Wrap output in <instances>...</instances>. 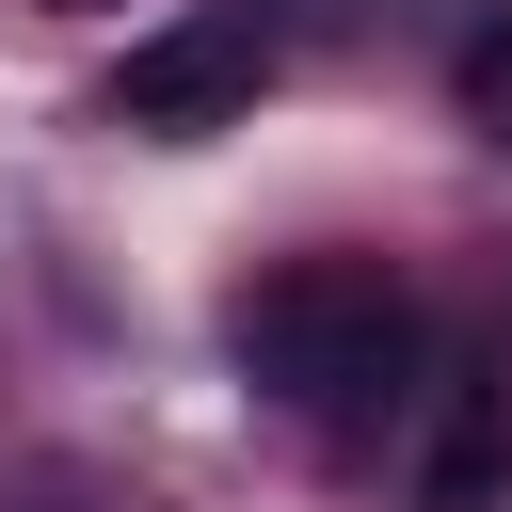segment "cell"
<instances>
[{
	"label": "cell",
	"mask_w": 512,
	"mask_h": 512,
	"mask_svg": "<svg viewBox=\"0 0 512 512\" xmlns=\"http://www.w3.org/2000/svg\"><path fill=\"white\" fill-rule=\"evenodd\" d=\"M224 352H240V384L288 400L304 432H368V416L416 400L432 320H416V288H400L384 256H288V272H256V288L224 304Z\"/></svg>",
	"instance_id": "1"
},
{
	"label": "cell",
	"mask_w": 512,
	"mask_h": 512,
	"mask_svg": "<svg viewBox=\"0 0 512 512\" xmlns=\"http://www.w3.org/2000/svg\"><path fill=\"white\" fill-rule=\"evenodd\" d=\"M288 64V0H192L176 32H144L112 80H96V128H144V144H208L272 96Z\"/></svg>",
	"instance_id": "2"
},
{
	"label": "cell",
	"mask_w": 512,
	"mask_h": 512,
	"mask_svg": "<svg viewBox=\"0 0 512 512\" xmlns=\"http://www.w3.org/2000/svg\"><path fill=\"white\" fill-rule=\"evenodd\" d=\"M448 96H464V128H480V144L512 160V16H480V32H464V64H448Z\"/></svg>",
	"instance_id": "4"
},
{
	"label": "cell",
	"mask_w": 512,
	"mask_h": 512,
	"mask_svg": "<svg viewBox=\"0 0 512 512\" xmlns=\"http://www.w3.org/2000/svg\"><path fill=\"white\" fill-rule=\"evenodd\" d=\"M416 400H432L416 512H496V480H512V384H496V352H448V368H416Z\"/></svg>",
	"instance_id": "3"
}]
</instances>
